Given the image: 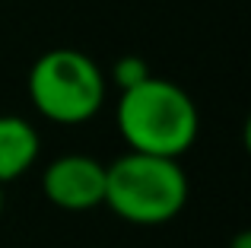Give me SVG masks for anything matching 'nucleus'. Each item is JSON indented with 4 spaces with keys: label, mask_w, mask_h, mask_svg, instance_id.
<instances>
[{
    "label": "nucleus",
    "mask_w": 251,
    "mask_h": 248,
    "mask_svg": "<svg viewBox=\"0 0 251 248\" xmlns=\"http://www.w3.org/2000/svg\"><path fill=\"white\" fill-rule=\"evenodd\" d=\"M229 248H251V232H239V236L232 239V245Z\"/></svg>",
    "instance_id": "obj_7"
},
{
    "label": "nucleus",
    "mask_w": 251,
    "mask_h": 248,
    "mask_svg": "<svg viewBox=\"0 0 251 248\" xmlns=\"http://www.w3.org/2000/svg\"><path fill=\"white\" fill-rule=\"evenodd\" d=\"M42 153L38 130L23 115H0V188L35 166Z\"/></svg>",
    "instance_id": "obj_5"
},
{
    "label": "nucleus",
    "mask_w": 251,
    "mask_h": 248,
    "mask_svg": "<svg viewBox=\"0 0 251 248\" xmlns=\"http://www.w3.org/2000/svg\"><path fill=\"white\" fill-rule=\"evenodd\" d=\"M3 207H6V194H3V188H0V217H3Z\"/></svg>",
    "instance_id": "obj_8"
},
{
    "label": "nucleus",
    "mask_w": 251,
    "mask_h": 248,
    "mask_svg": "<svg viewBox=\"0 0 251 248\" xmlns=\"http://www.w3.org/2000/svg\"><path fill=\"white\" fill-rule=\"evenodd\" d=\"M115 124L130 153L178 159L201 134V112L194 99L166 76H150L118 96Z\"/></svg>",
    "instance_id": "obj_1"
},
{
    "label": "nucleus",
    "mask_w": 251,
    "mask_h": 248,
    "mask_svg": "<svg viewBox=\"0 0 251 248\" xmlns=\"http://www.w3.org/2000/svg\"><path fill=\"white\" fill-rule=\"evenodd\" d=\"M29 99L42 118L54 124H86L105 105V70L86 51L51 48L29 67Z\"/></svg>",
    "instance_id": "obj_3"
},
{
    "label": "nucleus",
    "mask_w": 251,
    "mask_h": 248,
    "mask_svg": "<svg viewBox=\"0 0 251 248\" xmlns=\"http://www.w3.org/2000/svg\"><path fill=\"white\" fill-rule=\"evenodd\" d=\"M42 191L61 210H96L105 200V162L89 153H64L45 166Z\"/></svg>",
    "instance_id": "obj_4"
},
{
    "label": "nucleus",
    "mask_w": 251,
    "mask_h": 248,
    "mask_svg": "<svg viewBox=\"0 0 251 248\" xmlns=\"http://www.w3.org/2000/svg\"><path fill=\"white\" fill-rule=\"evenodd\" d=\"M102 204L130 226L172 223L188 204V175L178 159L127 149L105 166Z\"/></svg>",
    "instance_id": "obj_2"
},
{
    "label": "nucleus",
    "mask_w": 251,
    "mask_h": 248,
    "mask_svg": "<svg viewBox=\"0 0 251 248\" xmlns=\"http://www.w3.org/2000/svg\"><path fill=\"white\" fill-rule=\"evenodd\" d=\"M150 76H153V74H150L147 61L137 57V54H124V57H118V61L111 64V83H115L121 93L140 86L143 80H150Z\"/></svg>",
    "instance_id": "obj_6"
}]
</instances>
